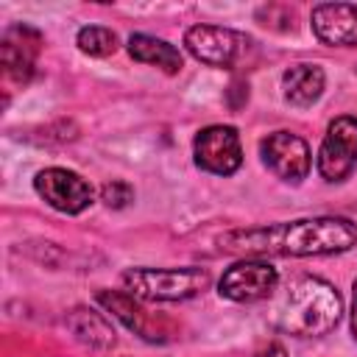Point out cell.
Listing matches in <instances>:
<instances>
[{
    "instance_id": "6da1fadb",
    "label": "cell",
    "mask_w": 357,
    "mask_h": 357,
    "mask_svg": "<svg viewBox=\"0 0 357 357\" xmlns=\"http://www.w3.org/2000/svg\"><path fill=\"white\" fill-rule=\"evenodd\" d=\"M220 251L240 257H329L357 245V223L340 215L301 218L254 229H231L218 237Z\"/></svg>"
},
{
    "instance_id": "7a4b0ae2",
    "label": "cell",
    "mask_w": 357,
    "mask_h": 357,
    "mask_svg": "<svg viewBox=\"0 0 357 357\" xmlns=\"http://www.w3.org/2000/svg\"><path fill=\"white\" fill-rule=\"evenodd\" d=\"M273 326L293 337H324L343 318V298L321 276H296L273 304Z\"/></svg>"
},
{
    "instance_id": "3957f363",
    "label": "cell",
    "mask_w": 357,
    "mask_h": 357,
    "mask_svg": "<svg viewBox=\"0 0 357 357\" xmlns=\"http://www.w3.org/2000/svg\"><path fill=\"white\" fill-rule=\"evenodd\" d=\"M209 282H212L209 271L198 268V265H187V268H128V271H123V287L145 304L195 298L209 287Z\"/></svg>"
},
{
    "instance_id": "277c9868",
    "label": "cell",
    "mask_w": 357,
    "mask_h": 357,
    "mask_svg": "<svg viewBox=\"0 0 357 357\" xmlns=\"http://www.w3.org/2000/svg\"><path fill=\"white\" fill-rule=\"evenodd\" d=\"M251 45L254 42L245 33H240L234 28H223V25L198 22L184 31L187 53L206 67H220V70L237 67L245 59V53L251 50Z\"/></svg>"
},
{
    "instance_id": "5b68a950",
    "label": "cell",
    "mask_w": 357,
    "mask_h": 357,
    "mask_svg": "<svg viewBox=\"0 0 357 357\" xmlns=\"http://www.w3.org/2000/svg\"><path fill=\"white\" fill-rule=\"evenodd\" d=\"M318 173L329 184H340L357 167V117L340 114L326 126L318 148Z\"/></svg>"
},
{
    "instance_id": "8992f818",
    "label": "cell",
    "mask_w": 357,
    "mask_h": 357,
    "mask_svg": "<svg viewBox=\"0 0 357 357\" xmlns=\"http://www.w3.org/2000/svg\"><path fill=\"white\" fill-rule=\"evenodd\" d=\"M192 162L212 176H231L243 165V145L234 126H206L192 139Z\"/></svg>"
},
{
    "instance_id": "52a82bcc",
    "label": "cell",
    "mask_w": 357,
    "mask_h": 357,
    "mask_svg": "<svg viewBox=\"0 0 357 357\" xmlns=\"http://www.w3.org/2000/svg\"><path fill=\"white\" fill-rule=\"evenodd\" d=\"M33 190L47 206H53L56 212H64V215H81L95 198L92 184L67 167L39 170L33 176Z\"/></svg>"
},
{
    "instance_id": "ba28073f",
    "label": "cell",
    "mask_w": 357,
    "mask_h": 357,
    "mask_svg": "<svg viewBox=\"0 0 357 357\" xmlns=\"http://www.w3.org/2000/svg\"><path fill=\"white\" fill-rule=\"evenodd\" d=\"M276 284H279V273L271 262L240 259L223 271V276L218 282V293H220V298H229L237 304H254V301L273 296Z\"/></svg>"
},
{
    "instance_id": "9c48e42d",
    "label": "cell",
    "mask_w": 357,
    "mask_h": 357,
    "mask_svg": "<svg viewBox=\"0 0 357 357\" xmlns=\"http://www.w3.org/2000/svg\"><path fill=\"white\" fill-rule=\"evenodd\" d=\"M262 165L287 184H301L310 176L312 153L310 145L293 131H273L259 142Z\"/></svg>"
},
{
    "instance_id": "30bf717a",
    "label": "cell",
    "mask_w": 357,
    "mask_h": 357,
    "mask_svg": "<svg viewBox=\"0 0 357 357\" xmlns=\"http://www.w3.org/2000/svg\"><path fill=\"white\" fill-rule=\"evenodd\" d=\"M95 301H98L112 318H117L128 332H134L137 337H142V340H148V343H165V340H167V326H165V321L153 318V315L142 307L145 301L134 298L128 290H98V293H95Z\"/></svg>"
},
{
    "instance_id": "8fae6325",
    "label": "cell",
    "mask_w": 357,
    "mask_h": 357,
    "mask_svg": "<svg viewBox=\"0 0 357 357\" xmlns=\"http://www.w3.org/2000/svg\"><path fill=\"white\" fill-rule=\"evenodd\" d=\"M39 47H42V33L36 28H31V25H11L3 33V42H0L3 73L14 84H22L25 86L33 78Z\"/></svg>"
},
{
    "instance_id": "7c38bea8",
    "label": "cell",
    "mask_w": 357,
    "mask_h": 357,
    "mask_svg": "<svg viewBox=\"0 0 357 357\" xmlns=\"http://www.w3.org/2000/svg\"><path fill=\"white\" fill-rule=\"evenodd\" d=\"M312 33L329 47H357V6L318 3L310 14Z\"/></svg>"
},
{
    "instance_id": "4fadbf2b",
    "label": "cell",
    "mask_w": 357,
    "mask_h": 357,
    "mask_svg": "<svg viewBox=\"0 0 357 357\" xmlns=\"http://www.w3.org/2000/svg\"><path fill=\"white\" fill-rule=\"evenodd\" d=\"M324 86H326V75L312 61H298L287 67L282 75V95L296 109H310L312 103H318V98L324 95Z\"/></svg>"
},
{
    "instance_id": "5bb4252c",
    "label": "cell",
    "mask_w": 357,
    "mask_h": 357,
    "mask_svg": "<svg viewBox=\"0 0 357 357\" xmlns=\"http://www.w3.org/2000/svg\"><path fill=\"white\" fill-rule=\"evenodd\" d=\"M126 50H128V56H131L134 61L159 67V70H165L167 75H176V73L184 67L181 50H178L176 45H170L167 39H159V36H151V33H131Z\"/></svg>"
},
{
    "instance_id": "9a60e30c",
    "label": "cell",
    "mask_w": 357,
    "mask_h": 357,
    "mask_svg": "<svg viewBox=\"0 0 357 357\" xmlns=\"http://www.w3.org/2000/svg\"><path fill=\"white\" fill-rule=\"evenodd\" d=\"M67 329L75 335L78 343H84V346H89L95 351H106V349L114 346V329H112V324L100 312H95L89 307L70 310L67 312Z\"/></svg>"
},
{
    "instance_id": "2e32d148",
    "label": "cell",
    "mask_w": 357,
    "mask_h": 357,
    "mask_svg": "<svg viewBox=\"0 0 357 357\" xmlns=\"http://www.w3.org/2000/svg\"><path fill=\"white\" fill-rule=\"evenodd\" d=\"M75 45L81 53H86L92 59H106L117 50V33L106 25H84L75 33Z\"/></svg>"
},
{
    "instance_id": "e0dca14e",
    "label": "cell",
    "mask_w": 357,
    "mask_h": 357,
    "mask_svg": "<svg viewBox=\"0 0 357 357\" xmlns=\"http://www.w3.org/2000/svg\"><path fill=\"white\" fill-rule=\"evenodd\" d=\"M100 201L109 206V209H126L131 201H134V187L123 178H112L100 187Z\"/></svg>"
},
{
    "instance_id": "ac0fdd59",
    "label": "cell",
    "mask_w": 357,
    "mask_h": 357,
    "mask_svg": "<svg viewBox=\"0 0 357 357\" xmlns=\"http://www.w3.org/2000/svg\"><path fill=\"white\" fill-rule=\"evenodd\" d=\"M349 324H351V337L357 343V279L351 284V312H349Z\"/></svg>"
},
{
    "instance_id": "d6986e66",
    "label": "cell",
    "mask_w": 357,
    "mask_h": 357,
    "mask_svg": "<svg viewBox=\"0 0 357 357\" xmlns=\"http://www.w3.org/2000/svg\"><path fill=\"white\" fill-rule=\"evenodd\" d=\"M259 357H287V351H284L279 343H273V346H268V349H265Z\"/></svg>"
}]
</instances>
